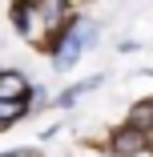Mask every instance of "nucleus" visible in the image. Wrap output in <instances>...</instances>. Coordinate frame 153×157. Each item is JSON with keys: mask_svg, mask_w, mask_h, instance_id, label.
Instances as JSON below:
<instances>
[{"mask_svg": "<svg viewBox=\"0 0 153 157\" xmlns=\"http://www.w3.org/2000/svg\"><path fill=\"white\" fill-rule=\"evenodd\" d=\"M20 113H24V101H0V125L12 121V117H20Z\"/></svg>", "mask_w": 153, "mask_h": 157, "instance_id": "5", "label": "nucleus"}, {"mask_svg": "<svg viewBox=\"0 0 153 157\" xmlns=\"http://www.w3.org/2000/svg\"><path fill=\"white\" fill-rule=\"evenodd\" d=\"M24 93L28 85L20 73H0V101H24Z\"/></svg>", "mask_w": 153, "mask_h": 157, "instance_id": "2", "label": "nucleus"}, {"mask_svg": "<svg viewBox=\"0 0 153 157\" xmlns=\"http://www.w3.org/2000/svg\"><path fill=\"white\" fill-rule=\"evenodd\" d=\"M113 149H117L121 157H129V153H141V149H145V133H137V129H125V133H117V137H113Z\"/></svg>", "mask_w": 153, "mask_h": 157, "instance_id": "3", "label": "nucleus"}, {"mask_svg": "<svg viewBox=\"0 0 153 157\" xmlns=\"http://www.w3.org/2000/svg\"><path fill=\"white\" fill-rule=\"evenodd\" d=\"M4 157H28V153H24V149H12V153H4Z\"/></svg>", "mask_w": 153, "mask_h": 157, "instance_id": "8", "label": "nucleus"}, {"mask_svg": "<svg viewBox=\"0 0 153 157\" xmlns=\"http://www.w3.org/2000/svg\"><path fill=\"white\" fill-rule=\"evenodd\" d=\"M12 20H16V28H20V33H28V20H33V8L16 4V8H12Z\"/></svg>", "mask_w": 153, "mask_h": 157, "instance_id": "6", "label": "nucleus"}, {"mask_svg": "<svg viewBox=\"0 0 153 157\" xmlns=\"http://www.w3.org/2000/svg\"><path fill=\"white\" fill-rule=\"evenodd\" d=\"M93 40H97V28H93V24H77V28H69V36H65V44L56 48V60H52V65H56V69H73L77 56H81V48L93 44Z\"/></svg>", "mask_w": 153, "mask_h": 157, "instance_id": "1", "label": "nucleus"}, {"mask_svg": "<svg viewBox=\"0 0 153 157\" xmlns=\"http://www.w3.org/2000/svg\"><path fill=\"white\" fill-rule=\"evenodd\" d=\"M36 12H44V16H60V4H40Z\"/></svg>", "mask_w": 153, "mask_h": 157, "instance_id": "7", "label": "nucleus"}, {"mask_svg": "<svg viewBox=\"0 0 153 157\" xmlns=\"http://www.w3.org/2000/svg\"><path fill=\"white\" fill-rule=\"evenodd\" d=\"M129 129H137V133L153 129V101H141V105H133V113H129Z\"/></svg>", "mask_w": 153, "mask_h": 157, "instance_id": "4", "label": "nucleus"}]
</instances>
